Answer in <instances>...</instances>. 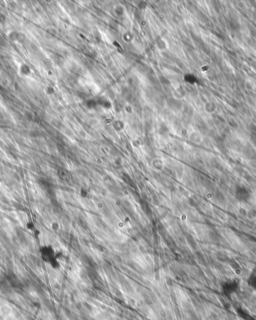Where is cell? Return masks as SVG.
I'll list each match as a JSON object with an SVG mask.
<instances>
[{
    "mask_svg": "<svg viewBox=\"0 0 256 320\" xmlns=\"http://www.w3.org/2000/svg\"><path fill=\"white\" fill-rule=\"evenodd\" d=\"M41 256L43 260L49 263L52 268H57L59 267V263L58 261V257L53 248L48 246H44L41 248Z\"/></svg>",
    "mask_w": 256,
    "mask_h": 320,
    "instance_id": "1",
    "label": "cell"
},
{
    "mask_svg": "<svg viewBox=\"0 0 256 320\" xmlns=\"http://www.w3.org/2000/svg\"><path fill=\"white\" fill-rule=\"evenodd\" d=\"M19 73L22 76H28L31 74L30 67L26 64H21L19 67Z\"/></svg>",
    "mask_w": 256,
    "mask_h": 320,
    "instance_id": "2",
    "label": "cell"
}]
</instances>
